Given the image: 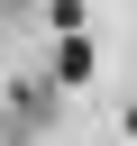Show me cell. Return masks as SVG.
<instances>
[{
    "label": "cell",
    "mask_w": 137,
    "mask_h": 146,
    "mask_svg": "<svg viewBox=\"0 0 137 146\" xmlns=\"http://www.w3.org/2000/svg\"><path fill=\"white\" fill-rule=\"evenodd\" d=\"M55 100H64V82H55V73L18 82V91H9V110H0V146H27V137L55 119Z\"/></svg>",
    "instance_id": "obj_1"
},
{
    "label": "cell",
    "mask_w": 137,
    "mask_h": 146,
    "mask_svg": "<svg viewBox=\"0 0 137 146\" xmlns=\"http://www.w3.org/2000/svg\"><path fill=\"white\" fill-rule=\"evenodd\" d=\"M82 73H91V46H82V36H64V55H55V82H64V91H73V82H82Z\"/></svg>",
    "instance_id": "obj_2"
},
{
    "label": "cell",
    "mask_w": 137,
    "mask_h": 146,
    "mask_svg": "<svg viewBox=\"0 0 137 146\" xmlns=\"http://www.w3.org/2000/svg\"><path fill=\"white\" fill-rule=\"evenodd\" d=\"M128 137H137V110H128Z\"/></svg>",
    "instance_id": "obj_3"
}]
</instances>
